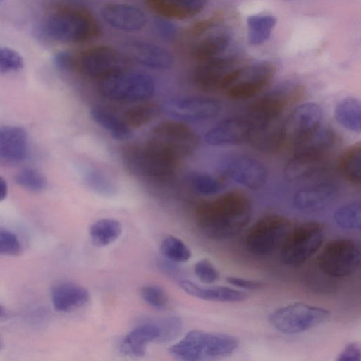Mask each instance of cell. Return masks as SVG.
I'll return each mask as SVG.
<instances>
[{
    "mask_svg": "<svg viewBox=\"0 0 361 361\" xmlns=\"http://www.w3.org/2000/svg\"><path fill=\"white\" fill-rule=\"evenodd\" d=\"M122 232L121 223L112 218H104L92 224L89 234L92 244L99 247H106L116 240Z\"/></svg>",
    "mask_w": 361,
    "mask_h": 361,
    "instance_id": "obj_31",
    "label": "cell"
},
{
    "mask_svg": "<svg viewBox=\"0 0 361 361\" xmlns=\"http://www.w3.org/2000/svg\"><path fill=\"white\" fill-rule=\"evenodd\" d=\"M159 109L154 104H142L126 110L123 120L128 127L139 128L153 120Z\"/></svg>",
    "mask_w": 361,
    "mask_h": 361,
    "instance_id": "obj_39",
    "label": "cell"
},
{
    "mask_svg": "<svg viewBox=\"0 0 361 361\" xmlns=\"http://www.w3.org/2000/svg\"><path fill=\"white\" fill-rule=\"evenodd\" d=\"M92 119L105 129L117 140H126L131 137L130 127L114 113L100 106H93L90 111Z\"/></svg>",
    "mask_w": 361,
    "mask_h": 361,
    "instance_id": "obj_30",
    "label": "cell"
},
{
    "mask_svg": "<svg viewBox=\"0 0 361 361\" xmlns=\"http://www.w3.org/2000/svg\"><path fill=\"white\" fill-rule=\"evenodd\" d=\"M161 331L159 343H166L174 339L181 331L182 321L175 316L153 319Z\"/></svg>",
    "mask_w": 361,
    "mask_h": 361,
    "instance_id": "obj_43",
    "label": "cell"
},
{
    "mask_svg": "<svg viewBox=\"0 0 361 361\" xmlns=\"http://www.w3.org/2000/svg\"><path fill=\"white\" fill-rule=\"evenodd\" d=\"M83 180L87 186L98 195L111 197L116 192V187L113 180L105 173L93 166L85 169Z\"/></svg>",
    "mask_w": 361,
    "mask_h": 361,
    "instance_id": "obj_36",
    "label": "cell"
},
{
    "mask_svg": "<svg viewBox=\"0 0 361 361\" xmlns=\"http://www.w3.org/2000/svg\"><path fill=\"white\" fill-rule=\"evenodd\" d=\"M160 251L165 258L176 263L186 262L192 256L188 246L182 240L173 235L166 236L162 240Z\"/></svg>",
    "mask_w": 361,
    "mask_h": 361,
    "instance_id": "obj_38",
    "label": "cell"
},
{
    "mask_svg": "<svg viewBox=\"0 0 361 361\" xmlns=\"http://www.w3.org/2000/svg\"><path fill=\"white\" fill-rule=\"evenodd\" d=\"M228 283L233 286L238 287L244 290H256L263 286L261 281L246 279L236 276H228L226 279Z\"/></svg>",
    "mask_w": 361,
    "mask_h": 361,
    "instance_id": "obj_48",
    "label": "cell"
},
{
    "mask_svg": "<svg viewBox=\"0 0 361 361\" xmlns=\"http://www.w3.org/2000/svg\"><path fill=\"white\" fill-rule=\"evenodd\" d=\"M155 27L157 32L162 37L170 39L176 34V27L174 24L167 20V18H159L155 21Z\"/></svg>",
    "mask_w": 361,
    "mask_h": 361,
    "instance_id": "obj_49",
    "label": "cell"
},
{
    "mask_svg": "<svg viewBox=\"0 0 361 361\" xmlns=\"http://www.w3.org/2000/svg\"><path fill=\"white\" fill-rule=\"evenodd\" d=\"M194 272L201 281L208 284L216 283L220 279L216 267L207 259H200L195 263Z\"/></svg>",
    "mask_w": 361,
    "mask_h": 361,
    "instance_id": "obj_45",
    "label": "cell"
},
{
    "mask_svg": "<svg viewBox=\"0 0 361 361\" xmlns=\"http://www.w3.org/2000/svg\"><path fill=\"white\" fill-rule=\"evenodd\" d=\"M324 227L317 221L304 222L293 228L280 247V259L288 266L304 264L321 247Z\"/></svg>",
    "mask_w": 361,
    "mask_h": 361,
    "instance_id": "obj_5",
    "label": "cell"
},
{
    "mask_svg": "<svg viewBox=\"0 0 361 361\" xmlns=\"http://www.w3.org/2000/svg\"><path fill=\"white\" fill-rule=\"evenodd\" d=\"M43 34L50 40L61 44H78L97 36L99 26L86 10L65 7L48 14L42 24Z\"/></svg>",
    "mask_w": 361,
    "mask_h": 361,
    "instance_id": "obj_2",
    "label": "cell"
},
{
    "mask_svg": "<svg viewBox=\"0 0 361 361\" xmlns=\"http://www.w3.org/2000/svg\"><path fill=\"white\" fill-rule=\"evenodd\" d=\"M292 228V222L288 218L267 215L250 228L245 238L247 250L258 256L270 255L281 247Z\"/></svg>",
    "mask_w": 361,
    "mask_h": 361,
    "instance_id": "obj_9",
    "label": "cell"
},
{
    "mask_svg": "<svg viewBox=\"0 0 361 361\" xmlns=\"http://www.w3.org/2000/svg\"><path fill=\"white\" fill-rule=\"evenodd\" d=\"M148 142L177 160L195 152L198 145V137L183 122L166 121L152 129Z\"/></svg>",
    "mask_w": 361,
    "mask_h": 361,
    "instance_id": "obj_10",
    "label": "cell"
},
{
    "mask_svg": "<svg viewBox=\"0 0 361 361\" xmlns=\"http://www.w3.org/2000/svg\"><path fill=\"white\" fill-rule=\"evenodd\" d=\"M4 314V310L0 305V317H1Z\"/></svg>",
    "mask_w": 361,
    "mask_h": 361,
    "instance_id": "obj_52",
    "label": "cell"
},
{
    "mask_svg": "<svg viewBox=\"0 0 361 361\" xmlns=\"http://www.w3.org/2000/svg\"><path fill=\"white\" fill-rule=\"evenodd\" d=\"M125 166L133 175L147 178H164L174 171L176 159L149 143L131 146L123 153Z\"/></svg>",
    "mask_w": 361,
    "mask_h": 361,
    "instance_id": "obj_6",
    "label": "cell"
},
{
    "mask_svg": "<svg viewBox=\"0 0 361 361\" xmlns=\"http://www.w3.org/2000/svg\"><path fill=\"white\" fill-rule=\"evenodd\" d=\"M230 37L225 32L209 35L196 42L192 45V54L199 59L204 61L219 56L228 47Z\"/></svg>",
    "mask_w": 361,
    "mask_h": 361,
    "instance_id": "obj_32",
    "label": "cell"
},
{
    "mask_svg": "<svg viewBox=\"0 0 361 361\" xmlns=\"http://www.w3.org/2000/svg\"><path fill=\"white\" fill-rule=\"evenodd\" d=\"M8 186L6 181L0 176V201L4 200L7 195Z\"/></svg>",
    "mask_w": 361,
    "mask_h": 361,
    "instance_id": "obj_51",
    "label": "cell"
},
{
    "mask_svg": "<svg viewBox=\"0 0 361 361\" xmlns=\"http://www.w3.org/2000/svg\"><path fill=\"white\" fill-rule=\"evenodd\" d=\"M23 67V59L18 52L9 47H0V73L14 72Z\"/></svg>",
    "mask_w": 361,
    "mask_h": 361,
    "instance_id": "obj_44",
    "label": "cell"
},
{
    "mask_svg": "<svg viewBox=\"0 0 361 361\" xmlns=\"http://www.w3.org/2000/svg\"><path fill=\"white\" fill-rule=\"evenodd\" d=\"M143 300L157 310H165L169 305V297L165 290L156 284H146L140 289Z\"/></svg>",
    "mask_w": 361,
    "mask_h": 361,
    "instance_id": "obj_40",
    "label": "cell"
},
{
    "mask_svg": "<svg viewBox=\"0 0 361 361\" xmlns=\"http://www.w3.org/2000/svg\"><path fill=\"white\" fill-rule=\"evenodd\" d=\"M331 312L324 308L294 302L272 311L269 324L281 334L293 335L307 331L326 323Z\"/></svg>",
    "mask_w": 361,
    "mask_h": 361,
    "instance_id": "obj_4",
    "label": "cell"
},
{
    "mask_svg": "<svg viewBox=\"0 0 361 361\" xmlns=\"http://www.w3.org/2000/svg\"><path fill=\"white\" fill-rule=\"evenodd\" d=\"M335 142L334 133L321 125L314 132L293 145L294 154L324 158Z\"/></svg>",
    "mask_w": 361,
    "mask_h": 361,
    "instance_id": "obj_29",
    "label": "cell"
},
{
    "mask_svg": "<svg viewBox=\"0 0 361 361\" xmlns=\"http://www.w3.org/2000/svg\"><path fill=\"white\" fill-rule=\"evenodd\" d=\"M274 73L273 66L267 63L235 68L230 74L224 90L234 99H247L255 97L266 87Z\"/></svg>",
    "mask_w": 361,
    "mask_h": 361,
    "instance_id": "obj_12",
    "label": "cell"
},
{
    "mask_svg": "<svg viewBox=\"0 0 361 361\" xmlns=\"http://www.w3.org/2000/svg\"><path fill=\"white\" fill-rule=\"evenodd\" d=\"M233 61L229 58L216 56L201 61L197 67L194 80L200 88L211 91L224 88L233 68Z\"/></svg>",
    "mask_w": 361,
    "mask_h": 361,
    "instance_id": "obj_18",
    "label": "cell"
},
{
    "mask_svg": "<svg viewBox=\"0 0 361 361\" xmlns=\"http://www.w3.org/2000/svg\"><path fill=\"white\" fill-rule=\"evenodd\" d=\"M341 175L349 182L360 185L361 179V146L355 144L346 149L339 159Z\"/></svg>",
    "mask_w": 361,
    "mask_h": 361,
    "instance_id": "obj_35",
    "label": "cell"
},
{
    "mask_svg": "<svg viewBox=\"0 0 361 361\" xmlns=\"http://www.w3.org/2000/svg\"><path fill=\"white\" fill-rule=\"evenodd\" d=\"M155 85L150 75L123 70L100 80V94L109 99L139 102L150 98Z\"/></svg>",
    "mask_w": 361,
    "mask_h": 361,
    "instance_id": "obj_7",
    "label": "cell"
},
{
    "mask_svg": "<svg viewBox=\"0 0 361 361\" xmlns=\"http://www.w3.org/2000/svg\"><path fill=\"white\" fill-rule=\"evenodd\" d=\"M338 196L337 185L331 180L319 178L298 190L293 202L297 209L305 213H315L328 208Z\"/></svg>",
    "mask_w": 361,
    "mask_h": 361,
    "instance_id": "obj_15",
    "label": "cell"
},
{
    "mask_svg": "<svg viewBox=\"0 0 361 361\" xmlns=\"http://www.w3.org/2000/svg\"><path fill=\"white\" fill-rule=\"evenodd\" d=\"M285 140L284 121L279 117L252 128L248 142L257 150L271 153L277 151Z\"/></svg>",
    "mask_w": 361,
    "mask_h": 361,
    "instance_id": "obj_24",
    "label": "cell"
},
{
    "mask_svg": "<svg viewBox=\"0 0 361 361\" xmlns=\"http://www.w3.org/2000/svg\"><path fill=\"white\" fill-rule=\"evenodd\" d=\"M102 16L110 26L123 31H137L146 25L144 13L137 7L123 3H110L103 7Z\"/></svg>",
    "mask_w": 361,
    "mask_h": 361,
    "instance_id": "obj_20",
    "label": "cell"
},
{
    "mask_svg": "<svg viewBox=\"0 0 361 361\" xmlns=\"http://www.w3.org/2000/svg\"><path fill=\"white\" fill-rule=\"evenodd\" d=\"M164 112L178 121H203L216 117L221 111L220 103L206 97H188L166 101Z\"/></svg>",
    "mask_w": 361,
    "mask_h": 361,
    "instance_id": "obj_14",
    "label": "cell"
},
{
    "mask_svg": "<svg viewBox=\"0 0 361 361\" xmlns=\"http://www.w3.org/2000/svg\"><path fill=\"white\" fill-rule=\"evenodd\" d=\"M319 105L307 102L298 106L284 121L286 139L293 145L317 130L322 123Z\"/></svg>",
    "mask_w": 361,
    "mask_h": 361,
    "instance_id": "obj_16",
    "label": "cell"
},
{
    "mask_svg": "<svg viewBox=\"0 0 361 361\" xmlns=\"http://www.w3.org/2000/svg\"><path fill=\"white\" fill-rule=\"evenodd\" d=\"M361 250L359 243L349 238L329 241L317 257V265L325 274L334 278L347 277L360 267Z\"/></svg>",
    "mask_w": 361,
    "mask_h": 361,
    "instance_id": "obj_8",
    "label": "cell"
},
{
    "mask_svg": "<svg viewBox=\"0 0 361 361\" xmlns=\"http://www.w3.org/2000/svg\"><path fill=\"white\" fill-rule=\"evenodd\" d=\"M20 250V241L13 233L7 230H0V255H17Z\"/></svg>",
    "mask_w": 361,
    "mask_h": 361,
    "instance_id": "obj_46",
    "label": "cell"
},
{
    "mask_svg": "<svg viewBox=\"0 0 361 361\" xmlns=\"http://www.w3.org/2000/svg\"><path fill=\"white\" fill-rule=\"evenodd\" d=\"M54 308L60 312H69L85 305L90 300V293L83 286L72 283L62 282L51 290Z\"/></svg>",
    "mask_w": 361,
    "mask_h": 361,
    "instance_id": "obj_26",
    "label": "cell"
},
{
    "mask_svg": "<svg viewBox=\"0 0 361 361\" xmlns=\"http://www.w3.org/2000/svg\"><path fill=\"white\" fill-rule=\"evenodd\" d=\"M223 173L236 183L252 190L264 185L268 174L262 162L245 156L228 160L224 167Z\"/></svg>",
    "mask_w": 361,
    "mask_h": 361,
    "instance_id": "obj_17",
    "label": "cell"
},
{
    "mask_svg": "<svg viewBox=\"0 0 361 361\" xmlns=\"http://www.w3.org/2000/svg\"><path fill=\"white\" fill-rule=\"evenodd\" d=\"M78 64L84 75L101 80L127 69L128 59L111 47L98 46L84 51Z\"/></svg>",
    "mask_w": 361,
    "mask_h": 361,
    "instance_id": "obj_13",
    "label": "cell"
},
{
    "mask_svg": "<svg viewBox=\"0 0 361 361\" xmlns=\"http://www.w3.org/2000/svg\"><path fill=\"white\" fill-rule=\"evenodd\" d=\"M15 179L19 185L32 191L42 190L46 186L44 176L39 171L31 167L20 169Z\"/></svg>",
    "mask_w": 361,
    "mask_h": 361,
    "instance_id": "obj_42",
    "label": "cell"
},
{
    "mask_svg": "<svg viewBox=\"0 0 361 361\" xmlns=\"http://www.w3.org/2000/svg\"><path fill=\"white\" fill-rule=\"evenodd\" d=\"M154 12L165 18L187 19L202 11L207 0H145Z\"/></svg>",
    "mask_w": 361,
    "mask_h": 361,
    "instance_id": "obj_28",
    "label": "cell"
},
{
    "mask_svg": "<svg viewBox=\"0 0 361 361\" xmlns=\"http://www.w3.org/2000/svg\"><path fill=\"white\" fill-rule=\"evenodd\" d=\"M335 223L345 230L360 231L361 228V204L359 201L345 204L334 214Z\"/></svg>",
    "mask_w": 361,
    "mask_h": 361,
    "instance_id": "obj_37",
    "label": "cell"
},
{
    "mask_svg": "<svg viewBox=\"0 0 361 361\" xmlns=\"http://www.w3.org/2000/svg\"><path fill=\"white\" fill-rule=\"evenodd\" d=\"M161 331L153 319L143 321L130 330L122 339L121 353L128 357H142L148 345L159 343Z\"/></svg>",
    "mask_w": 361,
    "mask_h": 361,
    "instance_id": "obj_19",
    "label": "cell"
},
{
    "mask_svg": "<svg viewBox=\"0 0 361 361\" xmlns=\"http://www.w3.org/2000/svg\"><path fill=\"white\" fill-rule=\"evenodd\" d=\"M54 64L60 71H66L73 68L75 60L73 56L66 51H61L54 56Z\"/></svg>",
    "mask_w": 361,
    "mask_h": 361,
    "instance_id": "obj_50",
    "label": "cell"
},
{
    "mask_svg": "<svg viewBox=\"0 0 361 361\" xmlns=\"http://www.w3.org/2000/svg\"><path fill=\"white\" fill-rule=\"evenodd\" d=\"M190 183L197 192L204 195L217 194L223 188V184L219 180L201 173L191 174L190 176Z\"/></svg>",
    "mask_w": 361,
    "mask_h": 361,
    "instance_id": "obj_41",
    "label": "cell"
},
{
    "mask_svg": "<svg viewBox=\"0 0 361 361\" xmlns=\"http://www.w3.org/2000/svg\"><path fill=\"white\" fill-rule=\"evenodd\" d=\"M251 126L245 116L221 121L205 135L206 142L212 145H235L248 141Z\"/></svg>",
    "mask_w": 361,
    "mask_h": 361,
    "instance_id": "obj_21",
    "label": "cell"
},
{
    "mask_svg": "<svg viewBox=\"0 0 361 361\" xmlns=\"http://www.w3.org/2000/svg\"><path fill=\"white\" fill-rule=\"evenodd\" d=\"M127 53L133 61L152 69L166 70L173 64V57L167 50L146 42H130L127 45Z\"/></svg>",
    "mask_w": 361,
    "mask_h": 361,
    "instance_id": "obj_23",
    "label": "cell"
},
{
    "mask_svg": "<svg viewBox=\"0 0 361 361\" xmlns=\"http://www.w3.org/2000/svg\"><path fill=\"white\" fill-rule=\"evenodd\" d=\"M276 20L271 15H253L247 19V39L251 45L263 44L270 37Z\"/></svg>",
    "mask_w": 361,
    "mask_h": 361,
    "instance_id": "obj_34",
    "label": "cell"
},
{
    "mask_svg": "<svg viewBox=\"0 0 361 361\" xmlns=\"http://www.w3.org/2000/svg\"><path fill=\"white\" fill-rule=\"evenodd\" d=\"M2 346H3V343H2V341H1V339L0 338V350L2 348Z\"/></svg>",
    "mask_w": 361,
    "mask_h": 361,
    "instance_id": "obj_53",
    "label": "cell"
},
{
    "mask_svg": "<svg viewBox=\"0 0 361 361\" xmlns=\"http://www.w3.org/2000/svg\"><path fill=\"white\" fill-rule=\"evenodd\" d=\"M252 212V204L244 193L231 191L202 204L197 211V224L207 238L221 240L243 230Z\"/></svg>",
    "mask_w": 361,
    "mask_h": 361,
    "instance_id": "obj_1",
    "label": "cell"
},
{
    "mask_svg": "<svg viewBox=\"0 0 361 361\" xmlns=\"http://www.w3.org/2000/svg\"><path fill=\"white\" fill-rule=\"evenodd\" d=\"M301 92L300 87L295 84H283L253 103L244 116L252 128L279 118L283 111L300 97Z\"/></svg>",
    "mask_w": 361,
    "mask_h": 361,
    "instance_id": "obj_11",
    "label": "cell"
},
{
    "mask_svg": "<svg viewBox=\"0 0 361 361\" xmlns=\"http://www.w3.org/2000/svg\"><path fill=\"white\" fill-rule=\"evenodd\" d=\"M324 158L294 154L287 163L284 173L292 182H310L319 178L325 172Z\"/></svg>",
    "mask_w": 361,
    "mask_h": 361,
    "instance_id": "obj_27",
    "label": "cell"
},
{
    "mask_svg": "<svg viewBox=\"0 0 361 361\" xmlns=\"http://www.w3.org/2000/svg\"><path fill=\"white\" fill-rule=\"evenodd\" d=\"M27 134L19 126L0 128V163L16 164L25 159L27 152Z\"/></svg>",
    "mask_w": 361,
    "mask_h": 361,
    "instance_id": "obj_22",
    "label": "cell"
},
{
    "mask_svg": "<svg viewBox=\"0 0 361 361\" xmlns=\"http://www.w3.org/2000/svg\"><path fill=\"white\" fill-rule=\"evenodd\" d=\"M238 346L239 341L233 335L195 329L188 332L169 351L180 360H212L231 355Z\"/></svg>",
    "mask_w": 361,
    "mask_h": 361,
    "instance_id": "obj_3",
    "label": "cell"
},
{
    "mask_svg": "<svg viewBox=\"0 0 361 361\" xmlns=\"http://www.w3.org/2000/svg\"><path fill=\"white\" fill-rule=\"evenodd\" d=\"M360 102L358 99L348 97L341 100L334 111L338 123L346 129L360 133L361 129Z\"/></svg>",
    "mask_w": 361,
    "mask_h": 361,
    "instance_id": "obj_33",
    "label": "cell"
},
{
    "mask_svg": "<svg viewBox=\"0 0 361 361\" xmlns=\"http://www.w3.org/2000/svg\"><path fill=\"white\" fill-rule=\"evenodd\" d=\"M179 286L188 295L207 301L219 302H240L248 295L245 292L224 286H202L190 280L182 279Z\"/></svg>",
    "mask_w": 361,
    "mask_h": 361,
    "instance_id": "obj_25",
    "label": "cell"
},
{
    "mask_svg": "<svg viewBox=\"0 0 361 361\" xmlns=\"http://www.w3.org/2000/svg\"><path fill=\"white\" fill-rule=\"evenodd\" d=\"M361 351L360 345L355 342L348 343L338 355V361H360Z\"/></svg>",
    "mask_w": 361,
    "mask_h": 361,
    "instance_id": "obj_47",
    "label": "cell"
}]
</instances>
